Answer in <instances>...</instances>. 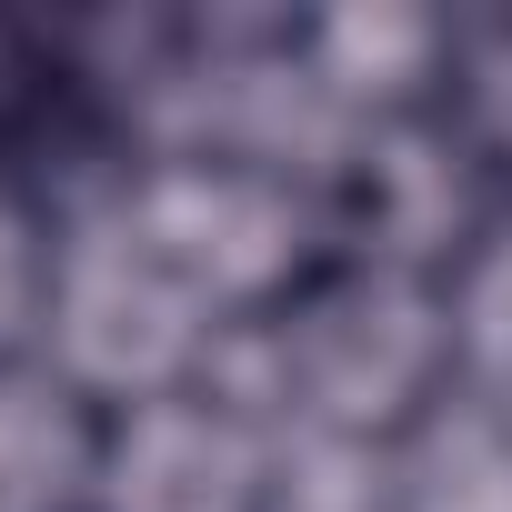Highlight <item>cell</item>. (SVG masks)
Listing matches in <instances>:
<instances>
[{"label": "cell", "mask_w": 512, "mask_h": 512, "mask_svg": "<svg viewBox=\"0 0 512 512\" xmlns=\"http://www.w3.org/2000/svg\"><path fill=\"white\" fill-rule=\"evenodd\" d=\"M221 372L272 412V432L302 462L382 472L402 442H422L482 382L472 292L432 282L412 262H382L362 241H332L322 262L221 352Z\"/></svg>", "instance_id": "cell-1"}, {"label": "cell", "mask_w": 512, "mask_h": 512, "mask_svg": "<svg viewBox=\"0 0 512 512\" xmlns=\"http://www.w3.org/2000/svg\"><path fill=\"white\" fill-rule=\"evenodd\" d=\"M302 452L231 372L101 402L81 512H302Z\"/></svg>", "instance_id": "cell-2"}, {"label": "cell", "mask_w": 512, "mask_h": 512, "mask_svg": "<svg viewBox=\"0 0 512 512\" xmlns=\"http://www.w3.org/2000/svg\"><path fill=\"white\" fill-rule=\"evenodd\" d=\"M362 512H512V402L472 382L422 442L372 472Z\"/></svg>", "instance_id": "cell-3"}, {"label": "cell", "mask_w": 512, "mask_h": 512, "mask_svg": "<svg viewBox=\"0 0 512 512\" xmlns=\"http://www.w3.org/2000/svg\"><path fill=\"white\" fill-rule=\"evenodd\" d=\"M61 231L71 201L0 171V372L51 362V312H61Z\"/></svg>", "instance_id": "cell-4"}]
</instances>
